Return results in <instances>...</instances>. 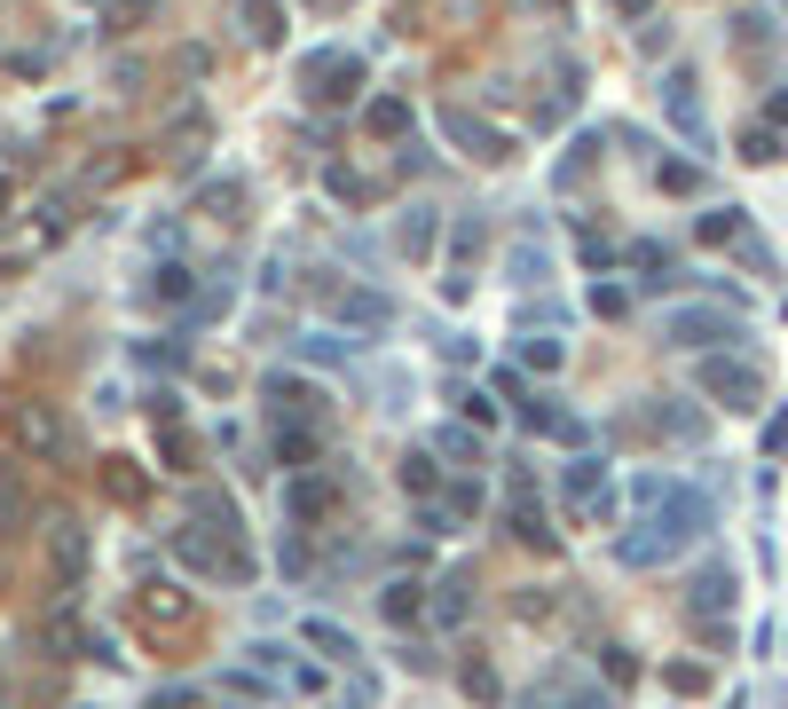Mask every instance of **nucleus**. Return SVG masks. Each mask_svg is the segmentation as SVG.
Instances as JSON below:
<instances>
[{
	"mask_svg": "<svg viewBox=\"0 0 788 709\" xmlns=\"http://www.w3.org/2000/svg\"><path fill=\"white\" fill-rule=\"evenodd\" d=\"M323 504H332V489H323V481H300V489H292V513H300V521H316Z\"/></svg>",
	"mask_w": 788,
	"mask_h": 709,
	"instance_id": "obj_12",
	"label": "nucleus"
},
{
	"mask_svg": "<svg viewBox=\"0 0 788 709\" xmlns=\"http://www.w3.org/2000/svg\"><path fill=\"white\" fill-rule=\"evenodd\" d=\"M741 158H758V166H765V158H780V143H773V134H765V126H749V143H741Z\"/></svg>",
	"mask_w": 788,
	"mask_h": 709,
	"instance_id": "obj_15",
	"label": "nucleus"
},
{
	"mask_svg": "<svg viewBox=\"0 0 788 709\" xmlns=\"http://www.w3.org/2000/svg\"><path fill=\"white\" fill-rule=\"evenodd\" d=\"M403 245H410V253H426V245H434V221H426V213H418V221H403Z\"/></svg>",
	"mask_w": 788,
	"mask_h": 709,
	"instance_id": "obj_18",
	"label": "nucleus"
},
{
	"mask_svg": "<svg viewBox=\"0 0 788 709\" xmlns=\"http://www.w3.org/2000/svg\"><path fill=\"white\" fill-rule=\"evenodd\" d=\"M529 709H537V701H529ZM576 709H607V701H576Z\"/></svg>",
	"mask_w": 788,
	"mask_h": 709,
	"instance_id": "obj_20",
	"label": "nucleus"
},
{
	"mask_svg": "<svg viewBox=\"0 0 788 709\" xmlns=\"http://www.w3.org/2000/svg\"><path fill=\"white\" fill-rule=\"evenodd\" d=\"M520 363H529V370H561V347H552V340L537 347V340H529V347H520Z\"/></svg>",
	"mask_w": 788,
	"mask_h": 709,
	"instance_id": "obj_16",
	"label": "nucleus"
},
{
	"mask_svg": "<svg viewBox=\"0 0 788 709\" xmlns=\"http://www.w3.org/2000/svg\"><path fill=\"white\" fill-rule=\"evenodd\" d=\"M670 119L686 134H702V103H694V80H686V72H670Z\"/></svg>",
	"mask_w": 788,
	"mask_h": 709,
	"instance_id": "obj_7",
	"label": "nucleus"
},
{
	"mask_svg": "<svg viewBox=\"0 0 788 709\" xmlns=\"http://www.w3.org/2000/svg\"><path fill=\"white\" fill-rule=\"evenodd\" d=\"M403 489H434V465H426V457H403Z\"/></svg>",
	"mask_w": 788,
	"mask_h": 709,
	"instance_id": "obj_19",
	"label": "nucleus"
},
{
	"mask_svg": "<svg viewBox=\"0 0 788 709\" xmlns=\"http://www.w3.org/2000/svg\"><path fill=\"white\" fill-rule=\"evenodd\" d=\"M702 394H717V402H726V411H758L765 379H758V370H749V363H726V355H717V363H702Z\"/></svg>",
	"mask_w": 788,
	"mask_h": 709,
	"instance_id": "obj_1",
	"label": "nucleus"
},
{
	"mask_svg": "<svg viewBox=\"0 0 788 709\" xmlns=\"http://www.w3.org/2000/svg\"><path fill=\"white\" fill-rule=\"evenodd\" d=\"M245 16H253L260 40H276V9H269V0H245Z\"/></svg>",
	"mask_w": 788,
	"mask_h": 709,
	"instance_id": "obj_17",
	"label": "nucleus"
},
{
	"mask_svg": "<svg viewBox=\"0 0 788 709\" xmlns=\"http://www.w3.org/2000/svg\"><path fill=\"white\" fill-rule=\"evenodd\" d=\"M663 331H670L678 347H717V340H741V323H734V316H717V308H678Z\"/></svg>",
	"mask_w": 788,
	"mask_h": 709,
	"instance_id": "obj_3",
	"label": "nucleus"
},
{
	"mask_svg": "<svg viewBox=\"0 0 788 709\" xmlns=\"http://www.w3.org/2000/svg\"><path fill=\"white\" fill-rule=\"evenodd\" d=\"M16 433H24L32 450H56V418H48V411H24V418H16Z\"/></svg>",
	"mask_w": 788,
	"mask_h": 709,
	"instance_id": "obj_10",
	"label": "nucleus"
},
{
	"mask_svg": "<svg viewBox=\"0 0 788 709\" xmlns=\"http://www.w3.org/2000/svg\"><path fill=\"white\" fill-rule=\"evenodd\" d=\"M386 615L410 623V615H418V584H394V591H386Z\"/></svg>",
	"mask_w": 788,
	"mask_h": 709,
	"instance_id": "obj_14",
	"label": "nucleus"
},
{
	"mask_svg": "<svg viewBox=\"0 0 788 709\" xmlns=\"http://www.w3.org/2000/svg\"><path fill=\"white\" fill-rule=\"evenodd\" d=\"M466 591H473V567H457V576L442 584V623H457V615H466Z\"/></svg>",
	"mask_w": 788,
	"mask_h": 709,
	"instance_id": "obj_9",
	"label": "nucleus"
},
{
	"mask_svg": "<svg viewBox=\"0 0 788 709\" xmlns=\"http://www.w3.org/2000/svg\"><path fill=\"white\" fill-rule=\"evenodd\" d=\"M717 607H734V567H702V576H694V623H702V638H726V631H717Z\"/></svg>",
	"mask_w": 788,
	"mask_h": 709,
	"instance_id": "obj_4",
	"label": "nucleus"
},
{
	"mask_svg": "<svg viewBox=\"0 0 788 709\" xmlns=\"http://www.w3.org/2000/svg\"><path fill=\"white\" fill-rule=\"evenodd\" d=\"M505 513H513V536H520V545H552V528H544V497H537L529 481H513V504H505Z\"/></svg>",
	"mask_w": 788,
	"mask_h": 709,
	"instance_id": "obj_5",
	"label": "nucleus"
},
{
	"mask_svg": "<svg viewBox=\"0 0 788 709\" xmlns=\"http://www.w3.org/2000/svg\"><path fill=\"white\" fill-rule=\"evenodd\" d=\"M355 80H364V63H355L347 48L308 56V95H316V103H347V95H355Z\"/></svg>",
	"mask_w": 788,
	"mask_h": 709,
	"instance_id": "obj_2",
	"label": "nucleus"
},
{
	"mask_svg": "<svg viewBox=\"0 0 788 709\" xmlns=\"http://www.w3.org/2000/svg\"><path fill=\"white\" fill-rule=\"evenodd\" d=\"M340 316H347V323H386L394 308H386L379 292H347V300H340Z\"/></svg>",
	"mask_w": 788,
	"mask_h": 709,
	"instance_id": "obj_8",
	"label": "nucleus"
},
{
	"mask_svg": "<svg viewBox=\"0 0 788 709\" xmlns=\"http://www.w3.org/2000/svg\"><path fill=\"white\" fill-rule=\"evenodd\" d=\"M568 497H576V504H591V513H600V504H607V473H600V465L583 457V465L568 473Z\"/></svg>",
	"mask_w": 788,
	"mask_h": 709,
	"instance_id": "obj_6",
	"label": "nucleus"
},
{
	"mask_svg": "<svg viewBox=\"0 0 788 709\" xmlns=\"http://www.w3.org/2000/svg\"><path fill=\"white\" fill-rule=\"evenodd\" d=\"M308 638H316V647H323V655H340V662L355 655V638H347L340 623H308Z\"/></svg>",
	"mask_w": 788,
	"mask_h": 709,
	"instance_id": "obj_13",
	"label": "nucleus"
},
{
	"mask_svg": "<svg viewBox=\"0 0 788 709\" xmlns=\"http://www.w3.org/2000/svg\"><path fill=\"white\" fill-rule=\"evenodd\" d=\"M403 126H410V103H394V95L371 103V134H403Z\"/></svg>",
	"mask_w": 788,
	"mask_h": 709,
	"instance_id": "obj_11",
	"label": "nucleus"
},
{
	"mask_svg": "<svg viewBox=\"0 0 788 709\" xmlns=\"http://www.w3.org/2000/svg\"><path fill=\"white\" fill-rule=\"evenodd\" d=\"M0 206H9V182H0Z\"/></svg>",
	"mask_w": 788,
	"mask_h": 709,
	"instance_id": "obj_21",
	"label": "nucleus"
}]
</instances>
